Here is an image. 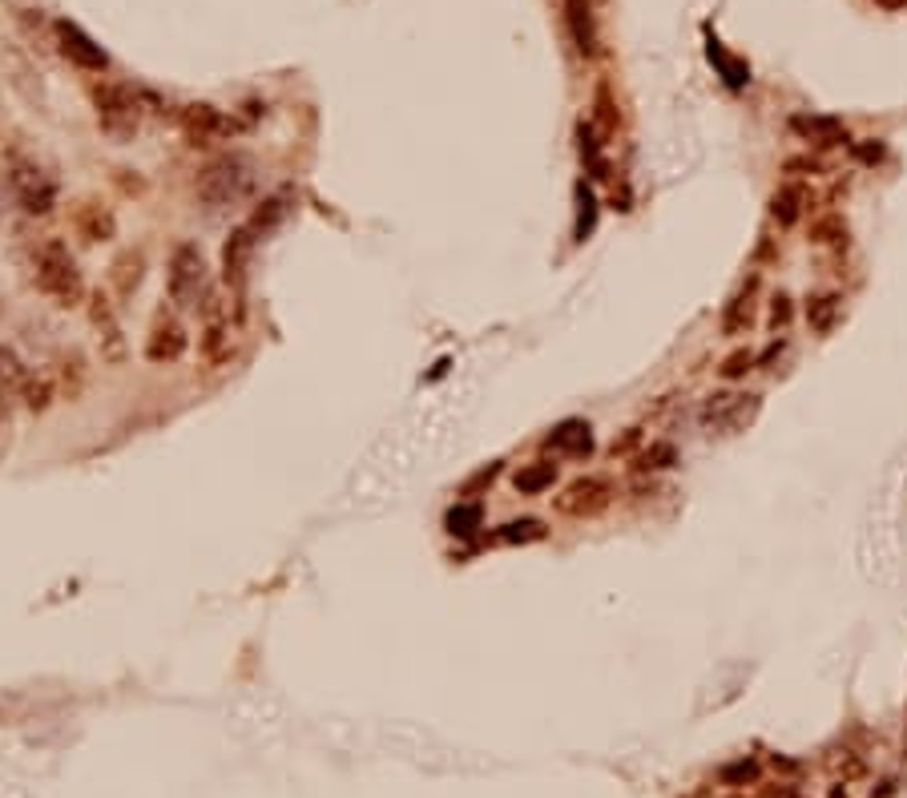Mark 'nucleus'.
Returning <instances> with one entry per match:
<instances>
[{"instance_id": "nucleus-25", "label": "nucleus", "mask_w": 907, "mask_h": 798, "mask_svg": "<svg viewBox=\"0 0 907 798\" xmlns=\"http://www.w3.org/2000/svg\"><path fill=\"white\" fill-rule=\"evenodd\" d=\"M137 282H142V254L125 251L113 263V287H118V294H134Z\"/></svg>"}, {"instance_id": "nucleus-32", "label": "nucleus", "mask_w": 907, "mask_h": 798, "mask_svg": "<svg viewBox=\"0 0 907 798\" xmlns=\"http://www.w3.org/2000/svg\"><path fill=\"white\" fill-rule=\"evenodd\" d=\"M771 323H774V327H787V323H790V299H787V294H778V299H774Z\"/></svg>"}, {"instance_id": "nucleus-18", "label": "nucleus", "mask_w": 907, "mask_h": 798, "mask_svg": "<svg viewBox=\"0 0 907 798\" xmlns=\"http://www.w3.org/2000/svg\"><path fill=\"white\" fill-rule=\"evenodd\" d=\"M512 484H517V493L521 496H536L545 493V488H553L557 484V464H548V460H536V464H524L517 476H512Z\"/></svg>"}, {"instance_id": "nucleus-28", "label": "nucleus", "mask_w": 907, "mask_h": 798, "mask_svg": "<svg viewBox=\"0 0 907 798\" xmlns=\"http://www.w3.org/2000/svg\"><path fill=\"white\" fill-rule=\"evenodd\" d=\"M577 206H581L577 210V242H585L593 234V222H597V202H593V190L585 182L577 186Z\"/></svg>"}, {"instance_id": "nucleus-22", "label": "nucleus", "mask_w": 907, "mask_h": 798, "mask_svg": "<svg viewBox=\"0 0 907 798\" xmlns=\"http://www.w3.org/2000/svg\"><path fill=\"white\" fill-rule=\"evenodd\" d=\"M282 218H287V194H275V198H263L258 202V210H254V218L246 222V227L263 239V234H270V230L279 227Z\"/></svg>"}, {"instance_id": "nucleus-3", "label": "nucleus", "mask_w": 907, "mask_h": 798, "mask_svg": "<svg viewBox=\"0 0 907 798\" xmlns=\"http://www.w3.org/2000/svg\"><path fill=\"white\" fill-rule=\"evenodd\" d=\"M166 291H170V303L178 311H198L210 294V270H206V258L194 242H178L170 251V266H166Z\"/></svg>"}, {"instance_id": "nucleus-19", "label": "nucleus", "mask_w": 907, "mask_h": 798, "mask_svg": "<svg viewBox=\"0 0 907 798\" xmlns=\"http://www.w3.org/2000/svg\"><path fill=\"white\" fill-rule=\"evenodd\" d=\"M802 202H807L802 186H783V190H774V198H771V218L778 222V227H795V222L802 218Z\"/></svg>"}, {"instance_id": "nucleus-15", "label": "nucleus", "mask_w": 907, "mask_h": 798, "mask_svg": "<svg viewBox=\"0 0 907 798\" xmlns=\"http://www.w3.org/2000/svg\"><path fill=\"white\" fill-rule=\"evenodd\" d=\"M790 130L799 133L802 142H811V146H843L847 142V125L839 118H831V113H795Z\"/></svg>"}, {"instance_id": "nucleus-10", "label": "nucleus", "mask_w": 907, "mask_h": 798, "mask_svg": "<svg viewBox=\"0 0 907 798\" xmlns=\"http://www.w3.org/2000/svg\"><path fill=\"white\" fill-rule=\"evenodd\" d=\"M186 347H190V335L182 327V319H178L174 311H158L146 335V360L158 363V367L161 363H178L186 355Z\"/></svg>"}, {"instance_id": "nucleus-16", "label": "nucleus", "mask_w": 907, "mask_h": 798, "mask_svg": "<svg viewBox=\"0 0 907 798\" xmlns=\"http://www.w3.org/2000/svg\"><path fill=\"white\" fill-rule=\"evenodd\" d=\"M560 9H565V28L573 37L577 53H597V25H593V13H589V0H560Z\"/></svg>"}, {"instance_id": "nucleus-30", "label": "nucleus", "mask_w": 907, "mask_h": 798, "mask_svg": "<svg viewBox=\"0 0 907 798\" xmlns=\"http://www.w3.org/2000/svg\"><path fill=\"white\" fill-rule=\"evenodd\" d=\"M750 367H754V355H750V351H734L730 360H722L718 372H722V379H742Z\"/></svg>"}, {"instance_id": "nucleus-23", "label": "nucleus", "mask_w": 907, "mask_h": 798, "mask_svg": "<svg viewBox=\"0 0 907 798\" xmlns=\"http://www.w3.org/2000/svg\"><path fill=\"white\" fill-rule=\"evenodd\" d=\"M496 541H505V545H533V541H545V524L536 517L508 520L505 529L496 532Z\"/></svg>"}, {"instance_id": "nucleus-14", "label": "nucleus", "mask_w": 907, "mask_h": 798, "mask_svg": "<svg viewBox=\"0 0 907 798\" xmlns=\"http://www.w3.org/2000/svg\"><path fill=\"white\" fill-rule=\"evenodd\" d=\"M545 448L557 456L585 460V456L593 452V427H589L585 420H560V424L545 436Z\"/></svg>"}, {"instance_id": "nucleus-24", "label": "nucleus", "mask_w": 907, "mask_h": 798, "mask_svg": "<svg viewBox=\"0 0 907 798\" xmlns=\"http://www.w3.org/2000/svg\"><path fill=\"white\" fill-rule=\"evenodd\" d=\"M21 396H25L28 412H45V408L53 403V396H57L53 375H28L25 387H21Z\"/></svg>"}, {"instance_id": "nucleus-4", "label": "nucleus", "mask_w": 907, "mask_h": 798, "mask_svg": "<svg viewBox=\"0 0 907 798\" xmlns=\"http://www.w3.org/2000/svg\"><path fill=\"white\" fill-rule=\"evenodd\" d=\"M94 109L101 133H109L113 142H130L142 125V94H134L121 81H97L94 85Z\"/></svg>"}, {"instance_id": "nucleus-35", "label": "nucleus", "mask_w": 907, "mask_h": 798, "mask_svg": "<svg viewBox=\"0 0 907 798\" xmlns=\"http://www.w3.org/2000/svg\"><path fill=\"white\" fill-rule=\"evenodd\" d=\"M734 798H738V795H734Z\"/></svg>"}, {"instance_id": "nucleus-7", "label": "nucleus", "mask_w": 907, "mask_h": 798, "mask_svg": "<svg viewBox=\"0 0 907 798\" xmlns=\"http://www.w3.org/2000/svg\"><path fill=\"white\" fill-rule=\"evenodd\" d=\"M53 37H57V49H61V57H65L69 65L85 69V73H106L109 69L106 49H101L81 25H73V21H57Z\"/></svg>"}, {"instance_id": "nucleus-8", "label": "nucleus", "mask_w": 907, "mask_h": 798, "mask_svg": "<svg viewBox=\"0 0 907 798\" xmlns=\"http://www.w3.org/2000/svg\"><path fill=\"white\" fill-rule=\"evenodd\" d=\"M202 311V335H198V351L202 360L218 367V363L230 360V319H227V306L218 294H206V303L198 306Z\"/></svg>"}, {"instance_id": "nucleus-26", "label": "nucleus", "mask_w": 907, "mask_h": 798, "mask_svg": "<svg viewBox=\"0 0 907 798\" xmlns=\"http://www.w3.org/2000/svg\"><path fill=\"white\" fill-rule=\"evenodd\" d=\"M481 520H484V512H481V505H456L452 512H448V532L452 536H472V532L481 529Z\"/></svg>"}, {"instance_id": "nucleus-21", "label": "nucleus", "mask_w": 907, "mask_h": 798, "mask_svg": "<svg viewBox=\"0 0 907 798\" xmlns=\"http://www.w3.org/2000/svg\"><path fill=\"white\" fill-rule=\"evenodd\" d=\"M750 319H754V282H747V291L734 294V303L726 306V315H722V331L738 335L742 327H750Z\"/></svg>"}, {"instance_id": "nucleus-27", "label": "nucleus", "mask_w": 907, "mask_h": 798, "mask_svg": "<svg viewBox=\"0 0 907 798\" xmlns=\"http://www.w3.org/2000/svg\"><path fill=\"white\" fill-rule=\"evenodd\" d=\"M25 379H28V367L21 363V355H16L13 347H4L0 343V387H25Z\"/></svg>"}, {"instance_id": "nucleus-2", "label": "nucleus", "mask_w": 907, "mask_h": 798, "mask_svg": "<svg viewBox=\"0 0 907 798\" xmlns=\"http://www.w3.org/2000/svg\"><path fill=\"white\" fill-rule=\"evenodd\" d=\"M33 279H37V291L49 294L57 306H81L89 299L85 291V279L77 270V258L61 239H45L33 254Z\"/></svg>"}, {"instance_id": "nucleus-17", "label": "nucleus", "mask_w": 907, "mask_h": 798, "mask_svg": "<svg viewBox=\"0 0 907 798\" xmlns=\"http://www.w3.org/2000/svg\"><path fill=\"white\" fill-rule=\"evenodd\" d=\"M706 57H710V65L718 69V77L726 81L730 89H742V85H750V65L742 61V57L726 53L718 40H710V45H706Z\"/></svg>"}, {"instance_id": "nucleus-11", "label": "nucleus", "mask_w": 907, "mask_h": 798, "mask_svg": "<svg viewBox=\"0 0 907 798\" xmlns=\"http://www.w3.org/2000/svg\"><path fill=\"white\" fill-rule=\"evenodd\" d=\"M614 500V484L605 476H581L557 496V508L565 517H597Z\"/></svg>"}, {"instance_id": "nucleus-29", "label": "nucleus", "mask_w": 907, "mask_h": 798, "mask_svg": "<svg viewBox=\"0 0 907 798\" xmlns=\"http://www.w3.org/2000/svg\"><path fill=\"white\" fill-rule=\"evenodd\" d=\"M669 464H674V444H654V448L638 460L641 472H662V468H669Z\"/></svg>"}, {"instance_id": "nucleus-33", "label": "nucleus", "mask_w": 907, "mask_h": 798, "mask_svg": "<svg viewBox=\"0 0 907 798\" xmlns=\"http://www.w3.org/2000/svg\"><path fill=\"white\" fill-rule=\"evenodd\" d=\"M726 778H754V762H738V766H730Z\"/></svg>"}, {"instance_id": "nucleus-9", "label": "nucleus", "mask_w": 907, "mask_h": 798, "mask_svg": "<svg viewBox=\"0 0 907 798\" xmlns=\"http://www.w3.org/2000/svg\"><path fill=\"white\" fill-rule=\"evenodd\" d=\"M178 125H182L190 146H214V142H227L234 133V118H227L222 109L206 106V101H194V106L182 109Z\"/></svg>"}, {"instance_id": "nucleus-34", "label": "nucleus", "mask_w": 907, "mask_h": 798, "mask_svg": "<svg viewBox=\"0 0 907 798\" xmlns=\"http://www.w3.org/2000/svg\"><path fill=\"white\" fill-rule=\"evenodd\" d=\"M880 9H887V13H899V9H907V0H875Z\"/></svg>"}, {"instance_id": "nucleus-6", "label": "nucleus", "mask_w": 907, "mask_h": 798, "mask_svg": "<svg viewBox=\"0 0 907 798\" xmlns=\"http://www.w3.org/2000/svg\"><path fill=\"white\" fill-rule=\"evenodd\" d=\"M85 303H89V327L97 331V355L109 367H121L130 360V343H125V331H121L118 306H113V299L106 291H94Z\"/></svg>"}, {"instance_id": "nucleus-13", "label": "nucleus", "mask_w": 907, "mask_h": 798, "mask_svg": "<svg viewBox=\"0 0 907 798\" xmlns=\"http://www.w3.org/2000/svg\"><path fill=\"white\" fill-rule=\"evenodd\" d=\"M69 222H73V230H77V239H85V242H113L118 239V218H113V210H109L106 202H97V198L73 202Z\"/></svg>"}, {"instance_id": "nucleus-5", "label": "nucleus", "mask_w": 907, "mask_h": 798, "mask_svg": "<svg viewBox=\"0 0 907 798\" xmlns=\"http://www.w3.org/2000/svg\"><path fill=\"white\" fill-rule=\"evenodd\" d=\"M4 182H9V190H13V198L21 202V210L25 214H49L57 202V186L53 178L40 170L37 161H28L16 154L13 161H9V173H4Z\"/></svg>"}, {"instance_id": "nucleus-31", "label": "nucleus", "mask_w": 907, "mask_h": 798, "mask_svg": "<svg viewBox=\"0 0 907 798\" xmlns=\"http://www.w3.org/2000/svg\"><path fill=\"white\" fill-rule=\"evenodd\" d=\"M855 158L868 161V166H875V161L887 158V149H883V142H871V146H855Z\"/></svg>"}, {"instance_id": "nucleus-12", "label": "nucleus", "mask_w": 907, "mask_h": 798, "mask_svg": "<svg viewBox=\"0 0 907 798\" xmlns=\"http://www.w3.org/2000/svg\"><path fill=\"white\" fill-rule=\"evenodd\" d=\"M254 246H258V234H254L251 227L230 230L227 246H222V282H227L234 294L246 291V279H251V263H254Z\"/></svg>"}, {"instance_id": "nucleus-1", "label": "nucleus", "mask_w": 907, "mask_h": 798, "mask_svg": "<svg viewBox=\"0 0 907 798\" xmlns=\"http://www.w3.org/2000/svg\"><path fill=\"white\" fill-rule=\"evenodd\" d=\"M254 186H258V173L246 154H218L194 178V198L210 214H227L246 206L254 198Z\"/></svg>"}, {"instance_id": "nucleus-20", "label": "nucleus", "mask_w": 907, "mask_h": 798, "mask_svg": "<svg viewBox=\"0 0 907 798\" xmlns=\"http://www.w3.org/2000/svg\"><path fill=\"white\" fill-rule=\"evenodd\" d=\"M839 311H843L839 294H814V299H807V323H811V331L827 335L835 327V319H839Z\"/></svg>"}]
</instances>
